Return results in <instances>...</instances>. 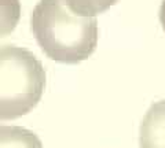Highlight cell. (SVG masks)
I'll list each match as a JSON object with an SVG mask.
<instances>
[{
	"instance_id": "52a82bcc",
	"label": "cell",
	"mask_w": 165,
	"mask_h": 148,
	"mask_svg": "<svg viewBox=\"0 0 165 148\" xmlns=\"http://www.w3.org/2000/svg\"><path fill=\"white\" fill-rule=\"evenodd\" d=\"M160 22H161L162 29L165 32V0L161 1V7H160Z\"/></svg>"
},
{
	"instance_id": "5b68a950",
	"label": "cell",
	"mask_w": 165,
	"mask_h": 148,
	"mask_svg": "<svg viewBox=\"0 0 165 148\" xmlns=\"http://www.w3.org/2000/svg\"><path fill=\"white\" fill-rule=\"evenodd\" d=\"M21 17L19 0H0V37L10 34Z\"/></svg>"
},
{
	"instance_id": "277c9868",
	"label": "cell",
	"mask_w": 165,
	"mask_h": 148,
	"mask_svg": "<svg viewBox=\"0 0 165 148\" xmlns=\"http://www.w3.org/2000/svg\"><path fill=\"white\" fill-rule=\"evenodd\" d=\"M0 148H44L35 132L22 126L0 125Z\"/></svg>"
},
{
	"instance_id": "7a4b0ae2",
	"label": "cell",
	"mask_w": 165,
	"mask_h": 148,
	"mask_svg": "<svg viewBox=\"0 0 165 148\" xmlns=\"http://www.w3.org/2000/svg\"><path fill=\"white\" fill-rule=\"evenodd\" d=\"M46 71L35 53L18 45H0V121L28 114L40 102Z\"/></svg>"
},
{
	"instance_id": "3957f363",
	"label": "cell",
	"mask_w": 165,
	"mask_h": 148,
	"mask_svg": "<svg viewBox=\"0 0 165 148\" xmlns=\"http://www.w3.org/2000/svg\"><path fill=\"white\" fill-rule=\"evenodd\" d=\"M140 148H165V99L153 103L139 129Z\"/></svg>"
},
{
	"instance_id": "6da1fadb",
	"label": "cell",
	"mask_w": 165,
	"mask_h": 148,
	"mask_svg": "<svg viewBox=\"0 0 165 148\" xmlns=\"http://www.w3.org/2000/svg\"><path fill=\"white\" fill-rule=\"evenodd\" d=\"M30 30L48 58L62 63H79L96 47L95 17L70 10L66 0H39L30 14Z\"/></svg>"
},
{
	"instance_id": "8992f818",
	"label": "cell",
	"mask_w": 165,
	"mask_h": 148,
	"mask_svg": "<svg viewBox=\"0 0 165 148\" xmlns=\"http://www.w3.org/2000/svg\"><path fill=\"white\" fill-rule=\"evenodd\" d=\"M70 10L84 17H95L108 10L116 3V0H66Z\"/></svg>"
}]
</instances>
